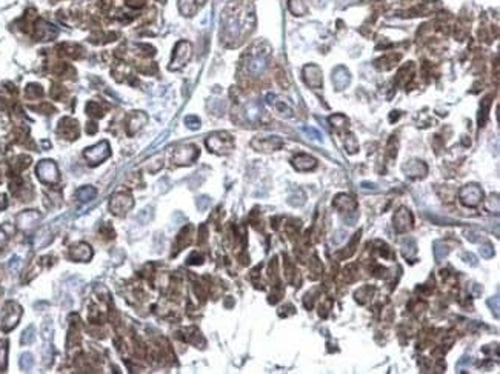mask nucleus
Wrapping results in <instances>:
<instances>
[{
  "label": "nucleus",
  "mask_w": 500,
  "mask_h": 374,
  "mask_svg": "<svg viewBox=\"0 0 500 374\" xmlns=\"http://www.w3.org/2000/svg\"><path fill=\"white\" fill-rule=\"evenodd\" d=\"M304 131H305L306 134H309V136H311V139H317V140H320V142H322V140H323V139H322V133H319V131H317V129H314V128H309V126L306 128V126H305V128H304Z\"/></svg>",
  "instance_id": "nucleus-41"
},
{
  "label": "nucleus",
  "mask_w": 500,
  "mask_h": 374,
  "mask_svg": "<svg viewBox=\"0 0 500 374\" xmlns=\"http://www.w3.org/2000/svg\"><path fill=\"white\" fill-rule=\"evenodd\" d=\"M6 357H8V342H0V371L6 370Z\"/></svg>",
  "instance_id": "nucleus-29"
},
{
  "label": "nucleus",
  "mask_w": 500,
  "mask_h": 374,
  "mask_svg": "<svg viewBox=\"0 0 500 374\" xmlns=\"http://www.w3.org/2000/svg\"><path fill=\"white\" fill-rule=\"evenodd\" d=\"M33 365H34V357H33V354H30V353L22 354V357H20V368L26 371V370H30Z\"/></svg>",
  "instance_id": "nucleus-32"
},
{
  "label": "nucleus",
  "mask_w": 500,
  "mask_h": 374,
  "mask_svg": "<svg viewBox=\"0 0 500 374\" xmlns=\"http://www.w3.org/2000/svg\"><path fill=\"white\" fill-rule=\"evenodd\" d=\"M360 188H362L363 191H368V190H370V191H377V185L373 183V182H362V183H360Z\"/></svg>",
  "instance_id": "nucleus-44"
},
{
  "label": "nucleus",
  "mask_w": 500,
  "mask_h": 374,
  "mask_svg": "<svg viewBox=\"0 0 500 374\" xmlns=\"http://www.w3.org/2000/svg\"><path fill=\"white\" fill-rule=\"evenodd\" d=\"M339 2H342V3H351V2H354V0H339Z\"/></svg>",
  "instance_id": "nucleus-49"
},
{
  "label": "nucleus",
  "mask_w": 500,
  "mask_h": 374,
  "mask_svg": "<svg viewBox=\"0 0 500 374\" xmlns=\"http://www.w3.org/2000/svg\"><path fill=\"white\" fill-rule=\"evenodd\" d=\"M459 199L465 207H477L483 199V191L480 190V186L474 183L465 185L464 188L459 191Z\"/></svg>",
  "instance_id": "nucleus-8"
},
{
  "label": "nucleus",
  "mask_w": 500,
  "mask_h": 374,
  "mask_svg": "<svg viewBox=\"0 0 500 374\" xmlns=\"http://www.w3.org/2000/svg\"><path fill=\"white\" fill-rule=\"evenodd\" d=\"M486 207H488V210H493V199L491 197L488 199ZM494 213H499V199H497V196H494Z\"/></svg>",
  "instance_id": "nucleus-45"
},
{
  "label": "nucleus",
  "mask_w": 500,
  "mask_h": 374,
  "mask_svg": "<svg viewBox=\"0 0 500 374\" xmlns=\"http://www.w3.org/2000/svg\"><path fill=\"white\" fill-rule=\"evenodd\" d=\"M210 205V199L208 197H199L197 199V207H199V210H205L206 207Z\"/></svg>",
  "instance_id": "nucleus-46"
},
{
  "label": "nucleus",
  "mask_w": 500,
  "mask_h": 374,
  "mask_svg": "<svg viewBox=\"0 0 500 374\" xmlns=\"http://www.w3.org/2000/svg\"><path fill=\"white\" fill-rule=\"evenodd\" d=\"M40 213L39 211H34V210H30V211H23L20 213L17 216V228L18 230H22V231H31L37 223H39L40 220Z\"/></svg>",
  "instance_id": "nucleus-12"
},
{
  "label": "nucleus",
  "mask_w": 500,
  "mask_h": 374,
  "mask_svg": "<svg viewBox=\"0 0 500 374\" xmlns=\"http://www.w3.org/2000/svg\"><path fill=\"white\" fill-rule=\"evenodd\" d=\"M87 113H88L89 116L102 117V116H103V113H105V111H103V108H102V107L97 104V102H89L88 107H87Z\"/></svg>",
  "instance_id": "nucleus-31"
},
{
  "label": "nucleus",
  "mask_w": 500,
  "mask_h": 374,
  "mask_svg": "<svg viewBox=\"0 0 500 374\" xmlns=\"http://www.w3.org/2000/svg\"><path fill=\"white\" fill-rule=\"evenodd\" d=\"M55 34H57V31L54 30L53 25L46 22H40L37 25V37H39L40 40H51Z\"/></svg>",
  "instance_id": "nucleus-24"
},
{
  "label": "nucleus",
  "mask_w": 500,
  "mask_h": 374,
  "mask_svg": "<svg viewBox=\"0 0 500 374\" xmlns=\"http://www.w3.org/2000/svg\"><path fill=\"white\" fill-rule=\"evenodd\" d=\"M97 196V191L94 186H82V188L77 191V199L80 202H89Z\"/></svg>",
  "instance_id": "nucleus-27"
},
{
  "label": "nucleus",
  "mask_w": 500,
  "mask_h": 374,
  "mask_svg": "<svg viewBox=\"0 0 500 374\" xmlns=\"http://www.w3.org/2000/svg\"><path fill=\"white\" fill-rule=\"evenodd\" d=\"M109 154H111V149H109V143L107 142V140H102V142H99L97 145L89 146L83 151V157L87 159L91 165L102 163L105 159L109 157Z\"/></svg>",
  "instance_id": "nucleus-6"
},
{
  "label": "nucleus",
  "mask_w": 500,
  "mask_h": 374,
  "mask_svg": "<svg viewBox=\"0 0 500 374\" xmlns=\"http://www.w3.org/2000/svg\"><path fill=\"white\" fill-rule=\"evenodd\" d=\"M292 165L297 171H311L317 166V160L313 156L308 154H297L292 159Z\"/></svg>",
  "instance_id": "nucleus-19"
},
{
  "label": "nucleus",
  "mask_w": 500,
  "mask_h": 374,
  "mask_svg": "<svg viewBox=\"0 0 500 374\" xmlns=\"http://www.w3.org/2000/svg\"><path fill=\"white\" fill-rule=\"evenodd\" d=\"M304 79L309 88H322V70L317 65H306L304 68Z\"/></svg>",
  "instance_id": "nucleus-13"
},
{
  "label": "nucleus",
  "mask_w": 500,
  "mask_h": 374,
  "mask_svg": "<svg viewBox=\"0 0 500 374\" xmlns=\"http://www.w3.org/2000/svg\"><path fill=\"white\" fill-rule=\"evenodd\" d=\"M133 205H134V200L128 193H117L111 197L109 210L112 214L124 216V214H126L131 208H133Z\"/></svg>",
  "instance_id": "nucleus-9"
},
{
  "label": "nucleus",
  "mask_w": 500,
  "mask_h": 374,
  "mask_svg": "<svg viewBox=\"0 0 500 374\" xmlns=\"http://www.w3.org/2000/svg\"><path fill=\"white\" fill-rule=\"evenodd\" d=\"M191 55H193V46H191V43L186 42V40L179 42L176 45V48H174L173 59H171V63H169V70H171V71L180 70L183 65L191 59Z\"/></svg>",
  "instance_id": "nucleus-5"
},
{
  "label": "nucleus",
  "mask_w": 500,
  "mask_h": 374,
  "mask_svg": "<svg viewBox=\"0 0 500 374\" xmlns=\"http://www.w3.org/2000/svg\"><path fill=\"white\" fill-rule=\"evenodd\" d=\"M282 145H284V140H282L279 136H269V137H256L251 140V146L254 149L262 153H271L279 149Z\"/></svg>",
  "instance_id": "nucleus-11"
},
{
  "label": "nucleus",
  "mask_w": 500,
  "mask_h": 374,
  "mask_svg": "<svg viewBox=\"0 0 500 374\" xmlns=\"http://www.w3.org/2000/svg\"><path fill=\"white\" fill-rule=\"evenodd\" d=\"M206 0H179V9L186 17H191L197 13L202 5H205Z\"/></svg>",
  "instance_id": "nucleus-21"
},
{
  "label": "nucleus",
  "mask_w": 500,
  "mask_h": 374,
  "mask_svg": "<svg viewBox=\"0 0 500 374\" xmlns=\"http://www.w3.org/2000/svg\"><path fill=\"white\" fill-rule=\"evenodd\" d=\"M465 239L468 242H471V244H477V242H480V239H482V234H480L479 231L468 230V231H465Z\"/></svg>",
  "instance_id": "nucleus-35"
},
{
  "label": "nucleus",
  "mask_w": 500,
  "mask_h": 374,
  "mask_svg": "<svg viewBox=\"0 0 500 374\" xmlns=\"http://www.w3.org/2000/svg\"><path fill=\"white\" fill-rule=\"evenodd\" d=\"M345 146H346V149H348L350 153H356V151H357L358 145H357V142H356V139H354L353 134H350V136H348V137L345 139Z\"/></svg>",
  "instance_id": "nucleus-39"
},
{
  "label": "nucleus",
  "mask_w": 500,
  "mask_h": 374,
  "mask_svg": "<svg viewBox=\"0 0 500 374\" xmlns=\"http://www.w3.org/2000/svg\"><path fill=\"white\" fill-rule=\"evenodd\" d=\"M402 252H403V256L407 257V259H414L416 257V252H417V245H416V242H414V239H403L402 242Z\"/></svg>",
  "instance_id": "nucleus-25"
},
{
  "label": "nucleus",
  "mask_w": 500,
  "mask_h": 374,
  "mask_svg": "<svg viewBox=\"0 0 500 374\" xmlns=\"http://www.w3.org/2000/svg\"><path fill=\"white\" fill-rule=\"evenodd\" d=\"M288 8L289 11L294 16H305L308 11V6L304 0H289L288 2Z\"/></svg>",
  "instance_id": "nucleus-26"
},
{
  "label": "nucleus",
  "mask_w": 500,
  "mask_h": 374,
  "mask_svg": "<svg viewBox=\"0 0 500 374\" xmlns=\"http://www.w3.org/2000/svg\"><path fill=\"white\" fill-rule=\"evenodd\" d=\"M234 140L232 136L225 133V131H220V133H214L211 134L208 139H206V146H208L210 151L215 153V154H226L230 153L232 149Z\"/></svg>",
  "instance_id": "nucleus-3"
},
{
  "label": "nucleus",
  "mask_w": 500,
  "mask_h": 374,
  "mask_svg": "<svg viewBox=\"0 0 500 374\" xmlns=\"http://www.w3.org/2000/svg\"><path fill=\"white\" fill-rule=\"evenodd\" d=\"M464 259L466 264L469 265H473V267H477L479 265V262H477V257L474 254H471V252H466V254H464Z\"/></svg>",
  "instance_id": "nucleus-42"
},
{
  "label": "nucleus",
  "mask_w": 500,
  "mask_h": 374,
  "mask_svg": "<svg viewBox=\"0 0 500 374\" xmlns=\"http://www.w3.org/2000/svg\"><path fill=\"white\" fill-rule=\"evenodd\" d=\"M26 94L30 96V97H40L43 94V91H42V87L39 85H30L26 88Z\"/></svg>",
  "instance_id": "nucleus-40"
},
{
  "label": "nucleus",
  "mask_w": 500,
  "mask_h": 374,
  "mask_svg": "<svg viewBox=\"0 0 500 374\" xmlns=\"http://www.w3.org/2000/svg\"><path fill=\"white\" fill-rule=\"evenodd\" d=\"M499 302H500L499 296H494L493 299H488V302H486V303H488V306L491 308V311L494 313V316L497 317V319H499V310H500Z\"/></svg>",
  "instance_id": "nucleus-38"
},
{
  "label": "nucleus",
  "mask_w": 500,
  "mask_h": 374,
  "mask_svg": "<svg viewBox=\"0 0 500 374\" xmlns=\"http://www.w3.org/2000/svg\"><path fill=\"white\" fill-rule=\"evenodd\" d=\"M256 23L254 8L247 0H231L222 13L220 39L226 46H237Z\"/></svg>",
  "instance_id": "nucleus-1"
},
{
  "label": "nucleus",
  "mask_w": 500,
  "mask_h": 374,
  "mask_svg": "<svg viewBox=\"0 0 500 374\" xmlns=\"http://www.w3.org/2000/svg\"><path fill=\"white\" fill-rule=\"evenodd\" d=\"M145 122H146V116L143 113H140V111H137V113H134L133 116L129 117V122H128L129 129H128V133L129 134L137 133V131L142 128V125H145Z\"/></svg>",
  "instance_id": "nucleus-23"
},
{
  "label": "nucleus",
  "mask_w": 500,
  "mask_h": 374,
  "mask_svg": "<svg viewBox=\"0 0 500 374\" xmlns=\"http://www.w3.org/2000/svg\"><path fill=\"white\" fill-rule=\"evenodd\" d=\"M185 125L190 129H199L200 128V119L197 116H186L185 117Z\"/></svg>",
  "instance_id": "nucleus-33"
},
{
  "label": "nucleus",
  "mask_w": 500,
  "mask_h": 374,
  "mask_svg": "<svg viewBox=\"0 0 500 374\" xmlns=\"http://www.w3.org/2000/svg\"><path fill=\"white\" fill-rule=\"evenodd\" d=\"M411 227H412V216H411L410 210L400 208L397 213L394 214V228L399 232H405V231L411 230Z\"/></svg>",
  "instance_id": "nucleus-15"
},
{
  "label": "nucleus",
  "mask_w": 500,
  "mask_h": 374,
  "mask_svg": "<svg viewBox=\"0 0 500 374\" xmlns=\"http://www.w3.org/2000/svg\"><path fill=\"white\" fill-rule=\"evenodd\" d=\"M480 256L485 257V259H489V257H493L494 256V248L491 244H483L482 247H480Z\"/></svg>",
  "instance_id": "nucleus-37"
},
{
  "label": "nucleus",
  "mask_w": 500,
  "mask_h": 374,
  "mask_svg": "<svg viewBox=\"0 0 500 374\" xmlns=\"http://www.w3.org/2000/svg\"><path fill=\"white\" fill-rule=\"evenodd\" d=\"M449 247L446 244H443V242H436L434 244V256H436V260L440 262L443 259H446L448 254H449Z\"/></svg>",
  "instance_id": "nucleus-28"
},
{
  "label": "nucleus",
  "mask_w": 500,
  "mask_h": 374,
  "mask_svg": "<svg viewBox=\"0 0 500 374\" xmlns=\"http://www.w3.org/2000/svg\"><path fill=\"white\" fill-rule=\"evenodd\" d=\"M333 83H334V87L340 91V89H345L348 85H350V82H351V76H350V71H348L345 67H337L334 71H333Z\"/></svg>",
  "instance_id": "nucleus-18"
},
{
  "label": "nucleus",
  "mask_w": 500,
  "mask_h": 374,
  "mask_svg": "<svg viewBox=\"0 0 500 374\" xmlns=\"http://www.w3.org/2000/svg\"><path fill=\"white\" fill-rule=\"evenodd\" d=\"M489 102H491V97H486V99H483L482 105H480V109H482V114L479 116V125H480V126H483L485 120H486V117H488V111H489Z\"/></svg>",
  "instance_id": "nucleus-30"
},
{
  "label": "nucleus",
  "mask_w": 500,
  "mask_h": 374,
  "mask_svg": "<svg viewBox=\"0 0 500 374\" xmlns=\"http://www.w3.org/2000/svg\"><path fill=\"white\" fill-rule=\"evenodd\" d=\"M329 122H331V124L339 129V128L345 126V124L348 122V120H346V117L342 116V114H336V116H333V117H329Z\"/></svg>",
  "instance_id": "nucleus-36"
},
{
  "label": "nucleus",
  "mask_w": 500,
  "mask_h": 374,
  "mask_svg": "<svg viewBox=\"0 0 500 374\" xmlns=\"http://www.w3.org/2000/svg\"><path fill=\"white\" fill-rule=\"evenodd\" d=\"M345 237H346V232L343 230H339L336 232V237H333V242H334V244H340V242L345 240Z\"/></svg>",
  "instance_id": "nucleus-43"
},
{
  "label": "nucleus",
  "mask_w": 500,
  "mask_h": 374,
  "mask_svg": "<svg viewBox=\"0 0 500 374\" xmlns=\"http://www.w3.org/2000/svg\"><path fill=\"white\" fill-rule=\"evenodd\" d=\"M37 177L40 179V182L54 185L59 182V168L53 160H42L36 168Z\"/></svg>",
  "instance_id": "nucleus-7"
},
{
  "label": "nucleus",
  "mask_w": 500,
  "mask_h": 374,
  "mask_svg": "<svg viewBox=\"0 0 500 374\" xmlns=\"http://www.w3.org/2000/svg\"><path fill=\"white\" fill-rule=\"evenodd\" d=\"M199 156V148L194 145H182L173 153V162L177 165H190Z\"/></svg>",
  "instance_id": "nucleus-10"
},
{
  "label": "nucleus",
  "mask_w": 500,
  "mask_h": 374,
  "mask_svg": "<svg viewBox=\"0 0 500 374\" xmlns=\"http://www.w3.org/2000/svg\"><path fill=\"white\" fill-rule=\"evenodd\" d=\"M57 133L65 139H75L79 136V124L70 117H65L60 120Z\"/></svg>",
  "instance_id": "nucleus-16"
},
{
  "label": "nucleus",
  "mask_w": 500,
  "mask_h": 374,
  "mask_svg": "<svg viewBox=\"0 0 500 374\" xmlns=\"http://www.w3.org/2000/svg\"><path fill=\"white\" fill-rule=\"evenodd\" d=\"M405 176L411 177V179H417V177H425L428 173V166L422 160H410L403 166Z\"/></svg>",
  "instance_id": "nucleus-17"
},
{
  "label": "nucleus",
  "mask_w": 500,
  "mask_h": 374,
  "mask_svg": "<svg viewBox=\"0 0 500 374\" xmlns=\"http://www.w3.org/2000/svg\"><path fill=\"white\" fill-rule=\"evenodd\" d=\"M333 205H334L336 208L342 210V211H354L357 208L356 200L351 197V196H348V194H339V196H336Z\"/></svg>",
  "instance_id": "nucleus-22"
},
{
  "label": "nucleus",
  "mask_w": 500,
  "mask_h": 374,
  "mask_svg": "<svg viewBox=\"0 0 500 374\" xmlns=\"http://www.w3.org/2000/svg\"><path fill=\"white\" fill-rule=\"evenodd\" d=\"M6 205H8V199H6V196H5V194H0V211L5 210V208H6Z\"/></svg>",
  "instance_id": "nucleus-48"
},
{
  "label": "nucleus",
  "mask_w": 500,
  "mask_h": 374,
  "mask_svg": "<svg viewBox=\"0 0 500 374\" xmlns=\"http://www.w3.org/2000/svg\"><path fill=\"white\" fill-rule=\"evenodd\" d=\"M243 113H245V119H247L250 124H256L259 122L263 114V108L259 102H250V104H247V107H245Z\"/></svg>",
  "instance_id": "nucleus-20"
},
{
  "label": "nucleus",
  "mask_w": 500,
  "mask_h": 374,
  "mask_svg": "<svg viewBox=\"0 0 500 374\" xmlns=\"http://www.w3.org/2000/svg\"><path fill=\"white\" fill-rule=\"evenodd\" d=\"M68 256L74 262H88L92 257V249H91V247L88 244H85V242H79V244H75V245H72L70 248Z\"/></svg>",
  "instance_id": "nucleus-14"
},
{
  "label": "nucleus",
  "mask_w": 500,
  "mask_h": 374,
  "mask_svg": "<svg viewBox=\"0 0 500 374\" xmlns=\"http://www.w3.org/2000/svg\"><path fill=\"white\" fill-rule=\"evenodd\" d=\"M33 340H34V326H28L22 334L20 342H22V345H26V343H31Z\"/></svg>",
  "instance_id": "nucleus-34"
},
{
  "label": "nucleus",
  "mask_w": 500,
  "mask_h": 374,
  "mask_svg": "<svg viewBox=\"0 0 500 374\" xmlns=\"http://www.w3.org/2000/svg\"><path fill=\"white\" fill-rule=\"evenodd\" d=\"M6 242H8V236L5 234L3 228H0V247H3Z\"/></svg>",
  "instance_id": "nucleus-47"
},
{
  "label": "nucleus",
  "mask_w": 500,
  "mask_h": 374,
  "mask_svg": "<svg viewBox=\"0 0 500 374\" xmlns=\"http://www.w3.org/2000/svg\"><path fill=\"white\" fill-rule=\"evenodd\" d=\"M271 57V48L265 42H256L245 55V68L252 77H257L267 70Z\"/></svg>",
  "instance_id": "nucleus-2"
},
{
  "label": "nucleus",
  "mask_w": 500,
  "mask_h": 374,
  "mask_svg": "<svg viewBox=\"0 0 500 374\" xmlns=\"http://www.w3.org/2000/svg\"><path fill=\"white\" fill-rule=\"evenodd\" d=\"M20 317H22V306L13 301L6 302L3 314H2V330L5 333L14 330L18 321H20Z\"/></svg>",
  "instance_id": "nucleus-4"
}]
</instances>
